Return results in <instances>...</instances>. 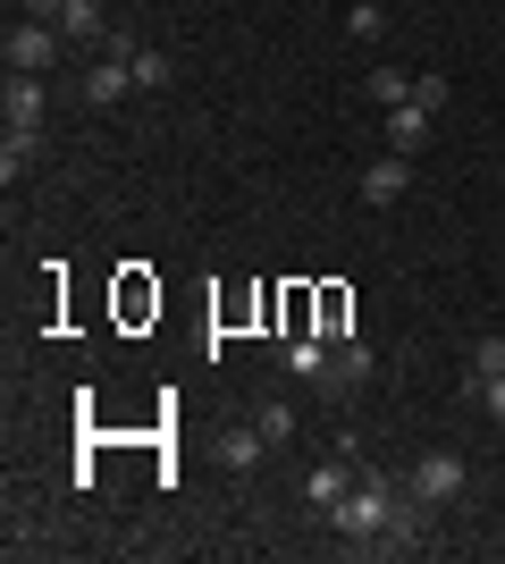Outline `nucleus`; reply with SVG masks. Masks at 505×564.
<instances>
[{"mask_svg": "<svg viewBox=\"0 0 505 564\" xmlns=\"http://www.w3.org/2000/svg\"><path fill=\"white\" fill-rule=\"evenodd\" d=\"M421 497H413V480H387V471H354V489L329 506V531L354 547H413L421 540Z\"/></svg>", "mask_w": 505, "mask_h": 564, "instance_id": "nucleus-1", "label": "nucleus"}, {"mask_svg": "<svg viewBox=\"0 0 505 564\" xmlns=\"http://www.w3.org/2000/svg\"><path fill=\"white\" fill-rule=\"evenodd\" d=\"M59 43H68L59 25H43V18H9V43H0V59H9L18 76H51V68H59Z\"/></svg>", "mask_w": 505, "mask_h": 564, "instance_id": "nucleus-2", "label": "nucleus"}, {"mask_svg": "<svg viewBox=\"0 0 505 564\" xmlns=\"http://www.w3.org/2000/svg\"><path fill=\"white\" fill-rule=\"evenodd\" d=\"M463 489H472V464H463L455 447H430L413 464V497H421V506H455Z\"/></svg>", "mask_w": 505, "mask_h": 564, "instance_id": "nucleus-3", "label": "nucleus"}, {"mask_svg": "<svg viewBox=\"0 0 505 564\" xmlns=\"http://www.w3.org/2000/svg\"><path fill=\"white\" fill-rule=\"evenodd\" d=\"M0 118H9V135H43L51 85H43V76H18V68H9V85H0Z\"/></svg>", "mask_w": 505, "mask_h": 564, "instance_id": "nucleus-4", "label": "nucleus"}, {"mask_svg": "<svg viewBox=\"0 0 505 564\" xmlns=\"http://www.w3.org/2000/svg\"><path fill=\"white\" fill-rule=\"evenodd\" d=\"M345 489H354V447H337L329 464H312V471H304V506H312L320 522H329V506H337Z\"/></svg>", "mask_w": 505, "mask_h": 564, "instance_id": "nucleus-5", "label": "nucleus"}, {"mask_svg": "<svg viewBox=\"0 0 505 564\" xmlns=\"http://www.w3.org/2000/svg\"><path fill=\"white\" fill-rule=\"evenodd\" d=\"M278 362H287L295 379H312V388H337V346H329V337H304V329H295L287 346H278Z\"/></svg>", "mask_w": 505, "mask_h": 564, "instance_id": "nucleus-6", "label": "nucleus"}, {"mask_svg": "<svg viewBox=\"0 0 505 564\" xmlns=\"http://www.w3.org/2000/svg\"><path fill=\"white\" fill-rule=\"evenodd\" d=\"M405 186H413V161H405V152H380V161L362 169V203H380V212H387V203H405Z\"/></svg>", "mask_w": 505, "mask_h": 564, "instance_id": "nucleus-7", "label": "nucleus"}, {"mask_svg": "<svg viewBox=\"0 0 505 564\" xmlns=\"http://www.w3.org/2000/svg\"><path fill=\"white\" fill-rule=\"evenodd\" d=\"M430 118L438 110H421V101H396V110H387V152H421V143H430Z\"/></svg>", "mask_w": 505, "mask_h": 564, "instance_id": "nucleus-8", "label": "nucleus"}, {"mask_svg": "<svg viewBox=\"0 0 505 564\" xmlns=\"http://www.w3.org/2000/svg\"><path fill=\"white\" fill-rule=\"evenodd\" d=\"M59 34H68V43H85V51H101V43H110V25H101V9H94V0H68V9H59Z\"/></svg>", "mask_w": 505, "mask_h": 564, "instance_id": "nucleus-9", "label": "nucleus"}, {"mask_svg": "<svg viewBox=\"0 0 505 564\" xmlns=\"http://www.w3.org/2000/svg\"><path fill=\"white\" fill-rule=\"evenodd\" d=\"M219 455H228V471H253L270 455V438H262V422H244V430H228V438H219Z\"/></svg>", "mask_w": 505, "mask_h": 564, "instance_id": "nucleus-10", "label": "nucleus"}, {"mask_svg": "<svg viewBox=\"0 0 505 564\" xmlns=\"http://www.w3.org/2000/svg\"><path fill=\"white\" fill-rule=\"evenodd\" d=\"M362 94L380 101V110H396V101H413V76L405 68H371V76H362Z\"/></svg>", "mask_w": 505, "mask_h": 564, "instance_id": "nucleus-11", "label": "nucleus"}, {"mask_svg": "<svg viewBox=\"0 0 505 564\" xmlns=\"http://www.w3.org/2000/svg\"><path fill=\"white\" fill-rule=\"evenodd\" d=\"M345 34H354V43H380V34H387V9H380V0H354V9H345Z\"/></svg>", "mask_w": 505, "mask_h": 564, "instance_id": "nucleus-12", "label": "nucleus"}, {"mask_svg": "<svg viewBox=\"0 0 505 564\" xmlns=\"http://www.w3.org/2000/svg\"><path fill=\"white\" fill-rule=\"evenodd\" d=\"M127 59H135V94H161L168 76H177V68L161 59V51H127Z\"/></svg>", "mask_w": 505, "mask_h": 564, "instance_id": "nucleus-13", "label": "nucleus"}, {"mask_svg": "<svg viewBox=\"0 0 505 564\" xmlns=\"http://www.w3.org/2000/svg\"><path fill=\"white\" fill-rule=\"evenodd\" d=\"M25 169H34V135H9V143H0V177H9V186H18Z\"/></svg>", "mask_w": 505, "mask_h": 564, "instance_id": "nucleus-14", "label": "nucleus"}, {"mask_svg": "<svg viewBox=\"0 0 505 564\" xmlns=\"http://www.w3.org/2000/svg\"><path fill=\"white\" fill-rule=\"evenodd\" d=\"M253 422H262V438H270V447H287V438H295V404H262Z\"/></svg>", "mask_w": 505, "mask_h": 564, "instance_id": "nucleus-15", "label": "nucleus"}, {"mask_svg": "<svg viewBox=\"0 0 505 564\" xmlns=\"http://www.w3.org/2000/svg\"><path fill=\"white\" fill-rule=\"evenodd\" d=\"M371 379V346H337V388H362Z\"/></svg>", "mask_w": 505, "mask_h": 564, "instance_id": "nucleus-16", "label": "nucleus"}, {"mask_svg": "<svg viewBox=\"0 0 505 564\" xmlns=\"http://www.w3.org/2000/svg\"><path fill=\"white\" fill-rule=\"evenodd\" d=\"M481 379H505V337H481V354H472V388Z\"/></svg>", "mask_w": 505, "mask_h": 564, "instance_id": "nucleus-17", "label": "nucleus"}, {"mask_svg": "<svg viewBox=\"0 0 505 564\" xmlns=\"http://www.w3.org/2000/svg\"><path fill=\"white\" fill-rule=\"evenodd\" d=\"M413 101H421V110H447V76H413Z\"/></svg>", "mask_w": 505, "mask_h": 564, "instance_id": "nucleus-18", "label": "nucleus"}, {"mask_svg": "<svg viewBox=\"0 0 505 564\" xmlns=\"http://www.w3.org/2000/svg\"><path fill=\"white\" fill-rule=\"evenodd\" d=\"M481 404H488V422H505V379H481Z\"/></svg>", "mask_w": 505, "mask_h": 564, "instance_id": "nucleus-19", "label": "nucleus"}]
</instances>
